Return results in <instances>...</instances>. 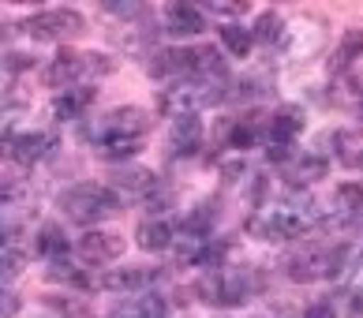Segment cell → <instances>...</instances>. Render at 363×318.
Returning <instances> with one entry per match:
<instances>
[{
    "label": "cell",
    "mask_w": 363,
    "mask_h": 318,
    "mask_svg": "<svg viewBox=\"0 0 363 318\" xmlns=\"http://www.w3.org/2000/svg\"><path fill=\"white\" fill-rule=\"evenodd\" d=\"M60 210L75 225H98L101 217L120 210V195L113 188H101V183H75L60 195Z\"/></svg>",
    "instance_id": "6da1fadb"
},
{
    "label": "cell",
    "mask_w": 363,
    "mask_h": 318,
    "mask_svg": "<svg viewBox=\"0 0 363 318\" xmlns=\"http://www.w3.org/2000/svg\"><path fill=\"white\" fill-rule=\"evenodd\" d=\"M195 293L203 296V303H221V307H240L251 296V273L247 270H225L213 266L203 273V281L195 285Z\"/></svg>",
    "instance_id": "7a4b0ae2"
},
{
    "label": "cell",
    "mask_w": 363,
    "mask_h": 318,
    "mask_svg": "<svg viewBox=\"0 0 363 318\" xmlns=\"http://www.w3.org/2000/svg\"><path fill=\"white\" fill-rule=\"evenodd\" d=\"M146 131H150V113L139 109V105H124V109L101 116L86 135L101 147V142H143Z\"/></svg>",
    "instance_id": "3957f363"
},
{
    "label": "cell",
    "mask_w": 363,
    "mask_h": 318,
    "mask_svg": "<svg viewBox=\"0 0 363 318\" xmlns=\"http://www.w3.org/2000/svg\"><path fill=\"white\" fill-rule=\"evenodd\" d=\"M348 266V247H307V251H296V255L285 262V273L292 281H318V277H337Z\"/></svg>",
    "instance_id": "277c9868"
},
{
    "label": "cell",
    "mask_w": 363,
    "mask_h": 318,
    "mask_svg": "<svg viewBox=\"0 0 363 318\" xmlns=\"http://www.w3.org/2000/svg\"><path fill=\"white\" fill-rule=\"evenodd\" d=\"M83 16L75 8H52V11H38V16L26 19V30L38 42H52V38H68V34H79L83 30Z\"/></svg>",
    "instance_id": "5b68a950"
},
{
    "label": "cell",
    "mask_w": 363,
    "mask_h": 318,
    "mask_svg": "<svg viewBox=\"0 0 363 318\" xmlns=\"http://www.w3.org/2000/svg\"><path fill=\"white\" fill-rule=\"evenodd\" d=\"M52 150V135L45 131H26V135H8L0 139V157H11L19 165H34Z\"/></svg>",
    "instance_id": "8992f818"
},
{
    "label": "cell",
    "mask_w": 363,
    "mask_h": 318,
    "mask_svg": "<svg viewBox=\"0 0 363 318\" xmlns=\"http://www.w3.org/2000/svg\"><path fill=\"white\" fill-rule=\"evenodd\" d=\"M124 255V240H120L116 232H86L83 240H79V259L86 262V266H109Z\"/></svg>",
    "instance_id": "52a82bcc"
},
{
    "label": "cell",
    "mask_w": 363,
    "mask_h": 318,
    "mask_svg": "<svg viewBox=\"0 0 363 318\" xmlns=\"http://www.w3.org/2000/svg\"><path fill=\"white\" fill-rule=\"evenodd\" d=\"M255 232L262 236V240H296L303 229H307V221H303V214H296V210H270L266 217H259L251 225Z\"/></svg>",
    "instance_id": "ba28073f"
},
{
    "label": "cell",
    "mask_w": 363,
    "mask_h": 318,
    "mask_svg": "<svg viewBox=\"0 0 363 318\" xmlns=\"http://www.w3.org/2000/svg\"><path fill=\"white\" fill-rule=\"evenodd\" d=\"M199 147H203V124H199L195 113H184L172 120V131H169V150L172 157H191Z\"/></svg>",
    "instance_id": "9c48e42d"
},
{
    "label": "cell",
    "mask_w": 363,
    "mask_h": 318,
    "mask_svg": "<svg viewBox=\"0 0 363 318\" xmlns=\"http://www.w3.org/2000/svg\"><path fill=\"white\" fill-rule=\"evenodd\" d=\"M161 270H150V266H124V270H109L101 277L105 288H113V293H143V288L157 285Z\"/></svg>",
    "instance_id": "30bf717a"
},
{
    "label": "cell",
    "mask_w": 363,
    "mask_h": 318,
    "mask_svg": "<svg viewBox=\"0 0 363 318\" xmlns=\"http://www.w3.org/2000/svg\"><path fill=\"white\" fill-rule=\"evenodd\" d=\"M300 113L296 109H281L274 116H266V131H262V139H266V147H292V139L300 135Z\"/></svg>",
    "instance_id": "8fae6325"
},
{
    "label": "cell",
    "mask_w": 363,
    "mask_h": 318,
    "mask_svg": "<svg viewBox=\"0 0 363 318\" xmlns=\"http://www.w3.org/2000/svg\"><path fill=\"white\" fill-rule=\"evenodd\" d=\"M165 26H169V34L191 38V34H203V30H206V19H203V11H199L195 4H184V0H177V4L165 8Z\"/></svg>",
    "instance_id": "7c38bea8"
},
{
    "label": "cell",
    "mask_w": 363,
    "mask_h": 318,
    "mask_svg": "<svg viewBox=\"0 0 363 318\" xmlns=\"http://www.w3.org/2000/svg\"><path fill=\"white\" fill-rule=\"evenodd\" d=\"M157 188V176L150 169H120L116 176H113V191L116 195H150Z\"/></svg>",
    "instance_id": "4fadbf2b"
},
{
    "label": "cell",
    "mask_w": 363,
    "mask_h": 318,
    "mask_svg": "<svg viewBox=\"0 0 363 318\" xmlns=\"http://www.w3.org/2000/svg\"><path fill=\"white\" fill-rule=\"evenodd\" d=\"M75 79H83V60H79V52L64 49L60 57L45 68V83L49 86H72Z\"/></svg>",
    "instance_id": "5bb4252c"
},
{
    "label": "cell",
    "mask_w": 363,
    "mask_h": 318,
    "mask_svg": "<svg viewBox=\"0 0 363 318\" xmlns=\"http://www.w3.org/2000/svg\"><path fill=\"white\" fill-rule=\"evenodd\" d=\"M333 147H337L341 165L348 169H363V127H348L333 135Z\"/></svg>",
    "instance_id": "9a60e30c"
},
{
    "label": "cell",
    "mask_w": 363,
    "mask_h": 318,
    "mask_svg": "<svg viewBox=\"0 0 363 318\" xmlns=\"http://www.w3.org/2000/svg\"><path fill=\"white\" fill-rule=\"evenodd\" d=\"M262 131H266V116H244V120H236L233 131H228V142L236 150H251L262 139Z\"/></svg>",
    "instance_id": "2e32d148"
},
{
    "label": "cell",
    "mask_w": 363,
    "mask_h": 318,
    "mask_svg": "<svg viewBox=\"0 0 363 318\" xmlns=\"http://www.w3.org/2000/svg\"><path fill=\"white\" fill-rule=\"evenodd\" d=\"M34 251L45 255L49 262H57V259L68 255V236H64L60 225H45V229L38 232V240H34Z\"/></svg>",
    "instance_id": "e0dca14e"
},
{
    "label": "cell",
    "mask_w": 363,
    "mask_h": 318,
    "mask_svg": "<svg viewBox=\"0 0 363 318\" xmlns=\"http://www.w3.org/2000/svg\"><path fill=\"white\" fill-rule=\"evenodd\" d=\"M90 101H94V90H64V94L52 101V113H57V120H75Z\"/></svg>",
    "instance_id": "ac0fdd59"
},
{
    "label": "cell",
    "mask_w": 363,
    "mask_h": 318,
    "mask_svg": "<svg viewBox=\"0 0 363 318\" xmlns=\"http://www.w3.org/2000/svg\"><path fill=\"white\" fill-rule=\"evenodd\" d=\"M135 240H139L143 251H165L172 244V229L165 221H143L139 232H135Z\"/></svg>",
    "instance_id": "d6986e66"
},
{
    "label": "cell",
    "mask_w": 363,
    "mask_h": 318,
    "mask_svg": "<svg viewBox=\"0 0 363 318\" xmlns=\"http://www.w3.org/2000/svg\"><path fill=\"white\" fill-rule=\"evenodd\" d=\"M337 210L352 225H363V183H341L337 188Z\"/></svg>",
    "instance_id": "ffe728a7"
},
{
    "label": "cell",
    "mask_w": 363,
    "mask_h": 318,
    "mask_svg": "<svg viewBox=\"0 0 363 318\" xmlns=\"http://www.w3.org/2000/svg\"><path fill=\"white\" fill-rule=\"evenodd\" d=\"M251 38L262 42V45L281 42V38H285V19H281L277 11H262V16L255 19V26H251Z\"/></svg>",
    "instance_id": "44dd1931"
},
{
    "label": "cell",
    "mask_w": 363,
    "mask_h": 318,
    "mask_svg": "<svg viewBox=\"0 0 363 318\" xmlns=\"http://www.w3.org/2000/svg\"><path fill=\"white\" fill-rule=\"evenodd\" d=\"M330 172V161L322 154H303L300 161H296V169H292V180L296 183H315V180H322Z\"/></svg>",
    "instance_id": "7402d4cb"
},
{
    "label": "cell",
    "mask_w": 363,
    "mask_h": 318,
    "mask_svg": "<svg viewBox=\"0 0 363 318\" xmlns=\"http://www.w3.org/2000/svg\"><path fill=\"white\" fill-rule=\"evenodd\" d=\"M221 45L233 52V57H247L251 45H255V38H251V30H244L240 23H225V26H221Z\"/></svg>",
    "instance_id": "603a6c76"
},
{
    "label": "cell",
    "mask_w": 363,
    "mask_h": 318,
    "mask_svg": "<svg viewBox=\"0 0 363 318\" xmlns=\"http://www.w3.org/2000/svg\"><path fill=\"white\" fill-rule=\"evenodd\" d=\"M356 57H363V26H352V30H345L341 45H337V60H333V68H348Z\"/></svg>",
    "instance_id": "cb8c5ba5"
},
{
    "label": "cell",
    "mask_w": 363,
    "mask_h": 318,
    "mask_svg": "<svg viewBox=\"0 0 363 318\" xmlns=\"http://www.w3.org/2000/svg\"><path fill=\"white\" fill-rule=\"evenodd\" d=\"M83 60V79H101V75H113V60L101 57V52H79Z\"/></svg>",
    "instance_id": "d4e9b609"
},
{
    "label": "cell",
    "mask_w": 363,
    "mask_h": 318,
    "mask_svg": "<svg viewBox=\"0 0 363 318\" xmlns=\"http://www.w3.org/2000/svg\"><path fill=\"white\" fill-rule=\"evenodd\" d=\"M49 281H64V285H90L83 273H79L72 262H64V259H57V262H49Z\"/></svg>",
    "instance_id": "484cf974"
},
{
    "label": "cell",
    "mask_w": 363,
    "mask_h": 318,
    "mask_svg": "<svg viewBox=\"0 0 363 318\" xmlns=\"http://www.w3.org/2000/svg\"><path fill=\"white\" fill-rule=\"evenodd\" d=\"M23 113V105L19 101H8V105H0V127H11L16 124V116Z\"/></svg>",
    "instance_id": "4316f807"
},
{
    "label": "cell",
    "mask_w": 363,
    "mask_h": 318,
    "mask_svg": "<svg viewBox=\"0 0 363 318\" xmlns=\"http://www.w3.org/2000/svg\"><path fill=\"white\" fill-rule=\"evenodd\" d=\"M303 318H333V303L330 300H318V303H311V307L303 311Z\"/></svg>",
    "instance_id": "83f0119b"
},
{
    "label": "cell",
    "mask_w": 363,
    "mask_h": 318,
    "mask_svg": "<svg viewBox=\"0 0 363 318\" xmlns=\"http://www.w3.org/2000/svg\"><path fill=\"white\" fill-rule=\"evenodd\" d=\"M16 311H19V296H11V293L0 288V318H8V314H16Z\"/></svg>",
    "instance_id": "f1b7e54d"
},
{
    "label": "cell",
    "mask_w": 363,
    "mask_h": 318,
    "mask_svg": "<svg viewBox=\"0 0 363 318\" xmlns=\"http://www.w3.org/2000/svg\"><path fill=\"white\" fill-rule=\"evenodd\" d=\"M4 68H8V72H26V68H30V57H23V52H11Z\"/></svg>",
    "instance_id": "f546056e"
},
{
    "label": "cell",
    "mask_w": 363,
    "mask_h": 318,
    "mask_svg": "<svg viewBox=\"0 0 363 318\" xmlns=\"http://www.w3.org/2000/svg\"><path fill=\"white\" fill-rule=\"evenodd\" d=\"M240 172H244V161H236V165H225V180H236Z\"/></svg>",
    "instance_id": "4dcf8cb0"
},
{
    "label": "cell",
    "mask_w": 363,
    "mask_h": 318,
    "mask_svg": "<svg viewBox=\"0 0 363 318\" xmlns=\"http://www.w3.org/2000/svg\"><path fill=\"white\" fill-rule=\"evenodd\" d=\"M8 247V229H4V221H0V251Z\"/></svg>",
    "instance_id": "1f68e13d"
},
{
    "label": "cell",
    "mask_w": 363,
    "mask_h": 318,
    "mask_svg": "<svg viewBox=\"0 0 363 318\" xmlns=\"http://www.w3.org/2000/svg\"><path fill=\"white\" fill-rule=\"evenodd\" d=\"M8 34H11V23H0V42H8Z\"/></svg>",
    "instance_id": "d6a6232c"
},
{
    "label": "cell",
    "mask_w": 363,
    "mask_h": 318,
    "mask_svg": "<svg viewBox=\"0 0 363 318\" xmlns=\"http://www.w3.org/2000/svg\"><path fill=\"white\" fill-rule=\"evenodd\" d=\"M359 113H363V101H359Z\"/></svg>",
    "instance_id": "836d02e7"
}]
</instances>
